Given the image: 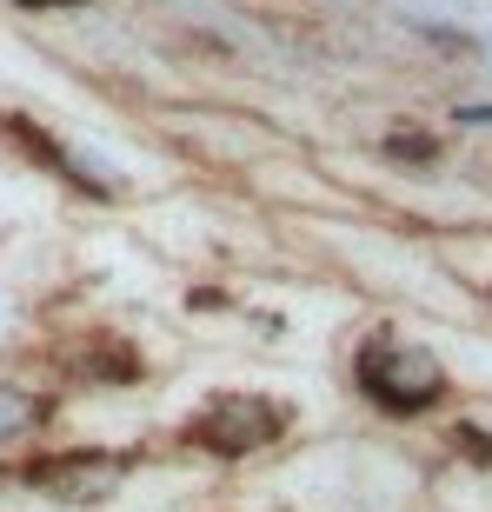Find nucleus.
<instances>
[{
    "label": "nucleus",
    "mask_w": 492,
    "mask_h": 512,
    "mask_svg": "<svg viewBox=\"0 0 492 512\" xmlns=\"http://www.w3.org/2000/svg\"><path fill=\"white\" fill-rule=\"evenodd\" d=\"M353 386H360L366 399H373L379 413L393 419H419L433 413L439 399H446V360H439L433 346L406 340V333H393V326H373L360 340V353H353Z\"/></svg>",
    "instance_id": "nucleus-1"
},
{
    "label": "nucleus",
    "mask_w": 492,
    "mask_h": 512,
    "mask_svg": "<svg viewBox=\"0 0 492 512\" xmlns=\"http://www.w3.org/2000/svg\"><path fill=\"white\" fill-rule=\"evenodd\" d=\"M459 120H473V127H492V107H466Z\"/></svg>",
    "instance_id": "nucleus-10"
},
{
    "label": "nucleus",
    "mask_w": 492,
    "mask_h": 512,
    "mask_svg": "<svg viewBox=\"0 0 492 512\" xmlns=\"http://www.w3.org/2000/svg\"><path fill=\"white\" fill-rule=\"evenodd\" d=\"M0 140H7V147H20L34 167L54 173V180H67L74 193H87V200H114V193H120L114 180H94V167H87V160H80L60 133H47L40 120H27V114H0Z\"/></svg>",
    "instance_id": "nucleus-5"
},
{
    "label": "nucleus",
    "mask_w": 492,
    "mask_h": 512,
    "mask_svg": "<svg viewBox=\"0 0 492 512\" xmlns=\"http://www.w3.org/2000/svg\"><path fill=\"white\" fill-rule=\"evenodd\" d=\"M453 439H459V453H473L479 466H492V433H479V426H453Z\"/></svg>",
    "instance_id": "nucleus-8"
},
{
    "label": "nucleus",
    "mask_w": 492,
    "mask_h": 512,
    "mask_svg": "<svg viewBox=\"0 0 492 512\" xmlns=\"http://www.w3.org/2000/svg\"><path fill=\"white\" fill-rule=\"evenodd\" d=\"M286 426H293V406H286V399L253 393V386H227V393H207L187 419H180V446L233 466V459L266 453Z\"/></svg>",
    "instance_id": "nucleus-2"
},
{
    "label": "nucleus",
    "mask_w": 492,
    "mask_h": 512,
    "mask_svg": "<svg viewBox=\"0 0 492 512\" xmlns=\"http://www.w3.org/2000/svg\"><path fill=\"white\" fill-rule=\"evenodd\" d=\"M133 466H140L133 446H67V453H40L7 466V479L40 499H60V506H100L127 486Z\"/></svg>",
    "instance_id": "nucleus-3"
},
{
    "label": "nucleus",
    "mask_w": 492,
    "mask_h": 512,
    "mask_svg": "<svg viewBox=\"0 0 492 512\" xmlns=\"http://www.w3.org/2000/svg\"><path fill=\"white\" fill-rule=\"evenodd\" d=\"M386 153H393V160H413V167H433V160H439V140H433V133L399 127V133H386Z\"/></svg>",
    "instance_id": "nucleus-7"
},
{
    "label": "nucleus",
    "mask_w": 492,
    "mask_h": 512,
    "mask_svg": "<svg viewBox=\"0 0 492 512\" xmlns=\"http://www.w3.org/2000/svg\"><path fill=\"white\" fill-rule=\"evenodd\" d=\"M54 366L60 380L74 386H140L147 380V360L127 333H80V340L54 346Z\"/></svg>",
    "instance_id": "nucleus-4"
},
{
    "label": "nucleus",
    "mask_w": 492,
    "mask_h": 512,
    "mask_svg": "<svg viewBox=\"0 0 492 512\" xmlns=\"http://www.w3.org/2000/svg\"><path fill=\"white\" fill-rule=\"evenodd\" d=\"M60 419V399L40 393V386H14L0 380V446H20V439H40Z\"/></svg>",
    "instance_id": "nucleus-6"
},
{
    "label": "nucleus",
    "mask_w": 492,
    "mask_h": 512,
    "mask_svg": "<svg viewBox=\"0 0 492 512\" xmlns=\"http://www.w3.org/2000/svg\"><path fill=\"white\" fill-rule=\"evenodd\" d=\"M14 7H27V14H60V7H87V0H14Z\"/></svg>",
    "instance_id": "nucleus-9"
}]
</instances>
